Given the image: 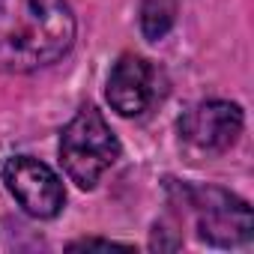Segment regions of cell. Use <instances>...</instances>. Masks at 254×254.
Returning a JSON list of instances; mask_svg holds the SVG:
<instances>
[{
  "label": "cell",
  "instance_id": "1",
  "mask_svg": "<svg viewBox=\"0 0 254 254\" xmlns=\"http://www.w3.org/2000/svg\"><path fill=\"white\" fill-rule=\"evenodd\" d=\"M75 42L66 0H0V69L33 72L57 63Z\"/></svg>",
  "mask_w": 254,
  "mask_h": 254
},
{
  "label": "cell",
  "instance_id": "2",
  "mask_svg": "<svg viewBox=\"0 0 254 254\" xmlns=\"http://www.w3.org/2000/svg\"><path fill=\"white\" fill-rule=\"evenodd\" d=\"M120 159V141L108 120L93 105H84L60 135V162L78 189H93L99 177Z\"/></svg>",
  "mask_w": 254,
  "mask_h": 254
},
{
  "label": "cell",
  "instance_id": "3",
  "mask_svg": "<svg viewBox=\"0 0 254 254\" xmlns=\"http://www.w3.org/2000/svg\"><path fill=\"white\" fill-rule=\"evenodd\" d=\"M177 191L191 209L194 230L203 242L215 248H236L251 239L254 215L242 197L215 186H180Z\"/></svg>",
  "mask_w": 254,
  "mask_h": 254
},
{
  "label": "cell",
  "instance_id": "4",
  "mask_svg": "<svg viewBox=\"0 0 254 254\" xmlns=\"http://www.w3.org/2000/svg\"><path fill=\"white\" fill-rule=\"evenodd\" d=\"M168 75L159 63L138 57V54H123L111 75H108V102L120 117H144L168 96Z\"/></svg>",
  "mask_w": 254,
  "mask_h": 254
},
{
  "label": "cell",
  "instance_id": "5",
  "mask_svg": "<svg viewBox=\"0 0 254 254\" xmlns=\"http://www.w3.org/2000/svg\"><path fill=\"white\" fill-rule=\"evenodd\" d=\"M3 183L18 206L33 218H54L66 203L63 180L33 156H12L3 165Z\"/></svg>",
  "mask_w": 254,
  "mask_h": 254
},
{
  "label": "cell",
  "instance_id": "6",
  "mask_svg": "<svg viewBox=\"0 0 254 254\" xmlns=\"http://www.w3.org/2000/svg\"><path fill=\"white\" fill-rule=\"evenodd\" d=\"M242 126H245V114L236 102L209 99V102L191 105L180 117V135L194 150L224 153L239 141Z\"/></svg>",
  "mask_w": 254,
  "mask_h": 254
},
{
  "label": "cell",
  "instance_id": "7",
  "mask_svg": "<svg viewBox=\"0 0 254 254\" xmlns=\"http://www.w3.org/2000/svg\"><path fill=\"white\" fill-rule=\"evenodd\" d=\"M141 33L150 42H159L171 33L177 21V0H141Z\"/></svg>",
  "mask_w": 254,
  "mask_h": 254
},
{
  "label": "cell",
  "instance_id": "8",
  "mask_svg": "<svg viewBox=\"0 0 254 254\" xmlns=\"http://www.w3.org/2000/svg\"><path fill=\"white\" fill-rule=\"evenodd\" d=\"M69 248L78 251V248H129V245H123V242H108V239H81V242H72Z\"/></svg>",
  "mask_w": 254,
  "mask_h": 254
}]
</instances>
